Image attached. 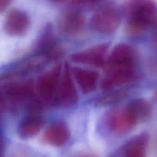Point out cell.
<instances>
[{
	"label": "cell",
	"mask_w": 157,
	"mask_h": 157,
	"mask_svg": "<svg viewBox=\"0 0 157 157\" xmlns=\"http://www.w3.org/2000/svg\"><path fill=\"white\" fill-rule=\"evenodd\" d=\"M125 15V32L128 36H140L150 28L157 26V4L153 0H129Z\"/></svg>",
	"instance_id": "1"
},
{
	"label": "cell",
	"mask_w": 157,
	"mask_h": 157,
	"mask_svg": "<svg viewBox=\"0 0 157 157\" xmlns=\"http://www.w3.org/2000/svg\"><path fill=\"white\" fill-rule=\"evenodd\" d=\"M35 84L32 80L8 81L2 85V109L11 108L25 101H31L35 96Z\"/></svg>",
	"instance_id": "2"
},
{
	"label": "cell",
	"mask_w": 157,
	"mask_h": 157,
	"mask_svg": "<svg viewBox=\"0 0 157 157\" xmlns=\"http://www.w3.org/2000/svg\"><path fill=\"white\" fill-rule=\"evenodd\" d=\"M121 22V13L113 5H104L98 8L90 20L91 27L95 32L110 34L116 32Z\"/></svg>",
	"instance_id": "3"
},
{
	"label": "cell",
	"mask_w": 157,
	"mask_h": 157,
	"mask_svg": "<svg viewBox=\"0 0 157 157\" xmlns=\"http://www.w3.org/2000/svg\"><path fill=\"white\" fill-rule=\"evenodd\" d=\"M71 71L68 63L65 62L63 67L62 74L59 85L55 94L53 103L61 107H70L75 105L78 101V93L75 87Z\"/></svg>",
	"instance_id": "4"
},
{
	"label": "cell",
	"mask_w": 157,
	"mask_h": 157,
	"mask_svg": "<svg viewBox=\"0 0 157 157\" xmlns=\"http://www.w3.org/2000/svg\"><path fill=\"white\" fill-rule=\"evenodd\" d=\"M62 66L58 64L38 77L35 88L38 96L44 101H53L62 74Z\"/></svg>",
	"instance_id": "5"
},
{
	"label": "cell",
	"mask_w": 157,
	"mask_h": 157,
	"mask_svg": "<svg viewBox=\"0 0 157 157\" xmlns=\"http://www.w3.org/2000/svg\"><path fill=\"white\" fill-rule=\"evenodd\" d=\"M136 54L133 48L127 44H119L112 50L106 61V71L116 69H126L134 67Z\"/></svg>",
	"instance_id": "6"
},
{
	"label": "cell",
	"mask_w": 157,
	"mask_h": 157,
	"mask_svg": "<svg viewBox=\"0 0 157 157\" xmlns=\"http://www.w3.org/2000/svg\"><path fill=\"white\" fill-rule=\"evenodd\" d=\"M49 61H50L48 57L44 55L41 53H35L19 61L14 67L9 69L7 72L3 74L2 78V80L5 78L6 81H9L12 78L28 75L34 71L41 68Z\"/></svg>",
	"instance_id": "7"
},
{
	"label": "cell",
	"mask_w": 157,
	"mask_h": 157,
	"mask_svg": "<svg viewBox=\"0 0 157 157\" xmlns=\"http://www.w3.org/2000/svg\"><path fill=\"white\" fill-rule=\"evenodd\" d=\"M86 25V18L80 11L68 9L60 14L58 18V26L61 32L74 36L81 33Z\"/></svg>",
	"instance_id": "8"
},
{
	"label": "cell",
	"mask_w": 157,
	"mask_h": 157,
	"mask_svg": "<svg viewBox=\"0 0 157 157\" xmlns=\"http://www.w3.org/2000/svg\"><path fill=\"white\" fill-rule=\"evenodd\" d=\"M110 48V43H102L97 44L83 52L73 54L71 60L76 63L97 67L105 66V57Z\"/></svg>",
	"instance_id": "9"
},
{
	"label": "cell",
	"mask_w": 157,
	"mask_h": 157,
	"mask_svg": "<svg viewBox=\"0 0 157 157\" xmlns=\"http://www.w3.org/2000/svg\"><path fill=\"white\" fill-rule=\"evenodd\" d=\"M30 26V18L25 11L12 9L5 20L4 29L10 36L18 37L25 35Z\"/></svg>",
	"instance_id": "10"
},
{
	"label": "cell",
	"mask_w": 157,
	"mask_h": 157,
	"mask_svg": "<svg viewBox=\"0 0 157 157\" xmlns=\"http://www.w3.org/2000/svg\"><path fill=\"white\" fill-rule=\"evenodd\" d=\"M138 78L139 75L135 67L107 71L101 81V87L104 90H112L115 87L130 84Z\"/></svg>",
	"instance_id": "11"
},
{
	"label": "cell",
	"mask_w": 157,
	"mask_h": 157,
	"mask_svg": "<svg viewBox=\"0 0 157 157\" xmlns=\"http://www.w3.org/2000/svg\"><path fill=\"white\" fill-rule=\"evenodd\" d=\"M107 124L109 128L117 134L129 133L137 125L126 106L110 112L107 117Z\"/></svg>",
	"instance_id": "12"
},
{
	"label": "cell",
	"mask_w": 157,
	"mask_h": 157,
	"mask_svg": "<svg viewBox=\"0 0 157 157\" xmlns=\"http://www.w3.org/2000/svg\"><path fill=\"white\" fill-rule=\"evenodd\" d=\"M150 135L140 133L130 139L111 157H147Z\"/></svg>",
	"instance_id": "13"
},
{
	"label": "cell",
	"mask_w": 157,
	"mask_h": 157,
	"mask_svg": "<svg viewBox=\"0 0 157 157\" xmlns=\"http://www.w3.org/2000/svg\"><path fill=\"white\" fill-rule=\"evenodd\" d=\"M71 136L70 130L67 124L62 121L51 124L44 130L42 141L52 147H62L67 144Z\"/></svg>",
	"instance_id": "14"
},
{
	"label": "cell",
	"mask_w": 157,
	"mask_h": 157,
	"mask_svg": "<svg viewBox=\"0 0 157 157\" xmlns=\"http://www.w3.org/2000/svg\"><path fill=\"white\" fill-rule=\"evenodd\" d=\"M71 74L81 92L84 94L91 93L97 88L99 74L97 71L89 69L75 67L72 69Z\"/></svg>",
	"instance_id": "15"
},
{
	"label": "cell",
	"mask_w": 157,
	"mask_h": 157,
	"mask_svg": "<svg viewBox=\"0 0 157 157\" xmlns=\"http://www.w3.org/2000/svg\"><path fill=\"white\" fill-rule=\"evenodd\" d=\"M43 125V118L39 113H30L24 117L18 127V135L24 140L30 139L38 134Z\"/></svg>",
	"instance_id": "16"
},
{
	"label": "cell",
	"mask_w": 157,
	"mask_h": 157,
	"mask_svg": "<svg viewBox=\"0 0 157 157\" xmlns=\"http://www.w3.org/2000/svg\"><path fill=\"white\" fill-rule=\"evenodd\" d=\"M126 107L137 124L147 121L152 115L151 105L144 98L131 100Z\"/></svg>",
	"instance_id": "17"
},
{
	"label": "cell",
	"mask_w": 157,
	"mask_h": 157,
	"mask_svg": "<svg viewBox=\"0 0 157 157\" xmlns=\"http://www.w3.org/2000/svg\"><path fill=\"white\" fill-rule=\"evenodd\" d=\"M129 90L127 89H123V90H115V91L110 92L106 94H104L103 96L100 97L99 98L97 99L95 101V104L97 106H109L111 104H117L121 102L124 99H125L128 96Z\"/></svg>",
	"instance_id": "18"
},
{
	"label": "cell",
	"mask_w": 157,
	"mask_h": 157,
	"mask_svg": "<svg viewBox=\"0 0 157 157\" xmlns=\"http://www.w3.org/2000/svg\"><path fill=\"white\" fill-rule=\"evenodd\" d=\"M98 1H101V0H71L74 5H78V6L92 4V3H95Z\"/></svg>",
	"instance_id": "19"
},
{
	"label": "cell",
	"mask_w": 157,
	"mask_h": 157,
	"mask_svg": "<svg viewBox=\"0 0 157 157\" xmlns=\"http://www.w3.org/2000/svg\"><path fill=\"white\" fill-rule=\"evenodd\" d=\"M12 0H0V10L2 12H4L8 6L11 4Z\"/></svg>",
	"instance_id": "20"
},
{
	"label": "cell",
	"mask_w": 157,
	"mask_h": 157,
	"mask_svg": "<svg viewBox=\"0 0 157 157\" xmlns=\"http://www.w3.org/2000/svg\"><path fill=\"white\" fill-rule=\"evenodd\" d=\"M154 96H155V99H156V101H157V89H156V92H155V94H154Z\"/></svg>",
	"instance_id": "21"
},
{
	"label": "cell",
	"mask_w": 157,
	"mask_h": 157,
	"mask_svg": "<svg viewBox=\"0 0 157 157\" xmlns=\"http://www.w3.org/2000/svg\"><path fill=\"white\" fill-rule=\"evenodd\" d=\"M51 1H53V2H61V1H64V0H51Z\"/></svg>",
	"instance_id": "22"
},
{
	"label": "cell",
	"mask_w": 157,
	"mask_h": 157,
	"mask_svg": "<svg viewBox=\"0 0 157 157\" xmlns=\"http://www.w3.org/2000/svg\"><path fill=\"white\" fill-rule=\"evenodd\" d=\"M156 156H157V144H156Z\"/></svg>",
	"instance_id": "23"
}]
</instances>
